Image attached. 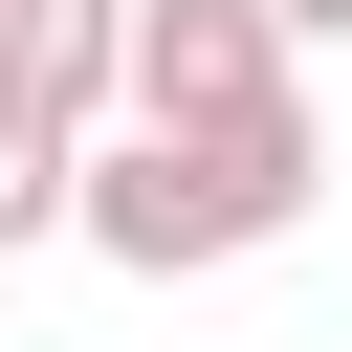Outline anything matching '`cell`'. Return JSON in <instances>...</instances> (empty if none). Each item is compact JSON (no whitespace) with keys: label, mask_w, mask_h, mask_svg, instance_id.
<instances>
[{"label":"cell","mask_w":352,"mask_h":352,"mask_svg":"<svg viewBox=\"0 0 352 352\" xmlns=\"http://www.w3.org/2000/svg\"><path fill=\"white\" fill-rule=\"evenodd\" d=\"M308 176H330L308 88H286V110H110V132H88V198H66V242H110V264L198 286V264L286 242V220H308Z\"/></svg>","instance_id":"obj_1"},{"label":"cell","mask_w":352,"mask_h":352,"mask_svg":"<svg viewBox=\"0 0 352 352\" xmlns=\"http://www.w3.org/2000/svg\"><path fill=\"white\" fill-rule=\"evenodd\" d=\"M286 0H132V110H286Z\"/></svg>","instance_id":"obj_2"},{"label":"cell","mask_w":352,"mask_h":352,"mask_svg":"<svg viewBox=\"0 0 352 352\" xmlns=\"http://www.w3.org/2000/svg\"><path fill=\"white\" fill-rule=\"evenodd\" d=\"M0 66H22L66 132H110V110H132V0H0Z\"/></svg>","instance_id":"obj_3"},{"label":"cell","mask_w":352,"mask_h":352,"mask_svg":"<svg viewBox=\"0 0 352 352\" xmlns=\"http://www.w3.org/2000/svg\"><path fill=\"white\" fill-rule=\"evenodd\" d=\"M66 198H88V132L0 66V242H66Z\"/></svg>","instance_id":"obj_4"},{"label":"cell","mask_w":352,"mask_h":352,"mask_svg":"<svg viewBox=\"0 0 352 352\" xmlns=\"http://www.w3.org/2000/svg\"><path fill=\"white\" fill-rule=\"evenodd\" d=\"M286 22H308V44H352V0H286Z\"/></svg>","instance_id":"obj_5"}]
</instances>
